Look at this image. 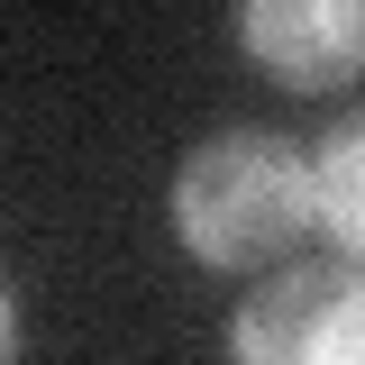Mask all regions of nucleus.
<instances>
[{
  "mask_svg": "<svg viewBox=\"0 0 365 365\" xmlns=\"http://www.w3.org/2000/svg\"><path fill=\"white\" fill-rule=\"evenodd\" d=\"M311 165H319V237L347 265H365V110L347 128H329V146H319Z\"/></svg>",
  "mask_w": 365,
  "mask_h": 365,
  "instance_id": "4",
  "label": "nucleus"
},
{
  "mask_svg": "<svg viewBox=\"0 0 365 365\" xmlns=\"http://www.w3.org/2000/svg\"><path fill=\"white\" fill-rule=\"evenodd\" d=\"M319 228V165L274 128H220L174 174V237L220 274L283 265Z\"/></svg>",
  "mask_w": 365,
  "mask_h": 365,
  "instance_id": "1",
  "label": "nucleus"
},
{
  "mask_svg": "<svg viewBox=\"0 0 365 365\" xmlns=\"http://www.w3.org/2000/svg\"><path fill=\"white\" fill-rule=\"evenodd\" d=\"M237 46L292 91H338L365 73V0H247Z\"/></svg>",
  "mask_w": 365,
  "mask_h": 365,
  "instance_id": "3",
  "label": "nucleus"
},
{
  "mask_svg": "<svg viewBox=\"0 0 365 365\" xmlns=\"http://www.w3.org/2000/svg\"><path fill=\"white\" fill-rule=\"evenodd\" d=\"M228 365H365V265H283L228 319Z\"/></svg>",
  "mask_w": 365,
  "mask_h": 365,
  "instance_id": "2",
  "label": "nucleus"
}]
</instances>
